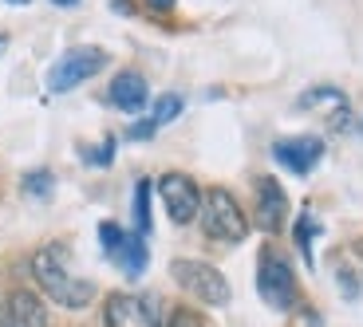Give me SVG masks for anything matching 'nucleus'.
Instances as JSON below:
<instances>
[{"instance_id":"4be33fe9","label":"nucleus","mask_w":363,"mask_h":327,"mask_svg":"<svg viewBox=\"0 0 363 327\" xmlns=\"http://www.w3.org/2000/svg\"><path fill=\"white\" fill-rule=\"evenodd\" d=\"M178 0H146V8H155V12H170Z\"/></svg>"},{"instance_id":"9d476101","label":"nucleus","mask_w":363,"mask_h":327,"mask_svg":"<svg viewBox=\"0 0 363 327\" xmlns=\"http://www.w3.org/2000/svg\"><path fill=\"white\" fill-rule=\"evenodd\" d=\"M0 327H48V308L32 288H12L0 304Z\"/></svg>"},{"instance_id":"20e7f679","label":"nucleus","mask_w":363,"mask_h":327,"mask_svg":"<svg viewBox=\"0 0 363 327\" xmlns=\"http://www.w3.org/2000/svg\"><path fill=\"white\" fill-rule=\"evenodd\" d=\"M170 276L182 292H190L194 300L209 304V308H225L229 296H233V292H229V280L206 260H186V256H182V260L170 264Z\"/></svg>"},{"instance_id":"7ed1b4c3","label":"nucleus","mask_w":363,"mask_h":327,"mask_svg":"<svg viewBox=\"0 0 363 327\" xmlns=\"http://www.w3.org/2000/svg\"><path fill=\"white\" fill-rule=\"evenodd\" d=\"M103 67H107V52L95 47V44H79V47H67V52L55 59L44 83H48L52 95H67V91H75L79 83L95 79Z\"/></svg>"},{"instance_id":"f8f14e48","label":"nucleus","mask_w":363,"mask_h":327,"mask_svg":"<svg viewBox=\"0 0 363 327\" xmlns=\"http://www.w3.org/2000/svg\"><path fill=\"white\" fill-rule=\"evenodd\" d=\"M146 260H150V253H146V241L138 233H127V241H123V248L115 253V264L123 268V272L130 276V280H138V276L146 272Z\"/></svg>"},{"instance_id":"f3484780","label":"nucleus","mask_w":363,"mask_h":327,"mask_svg":"<svg viewBox=\"0 0 363 327\" xmlns=\"http://www.w3.org/2000/svg\"><path fill=\"white\" fill-rule=\"evenodd\" d=\"M123 241H127V229H118L115 221H103L99 225V245H103V256H107V260H115V253L123 248Z\"/></svg>"},{"instance_id":"a211bd4d","label":"nucleus","mask_w":363,"mask_h":327,"mask_svg":"<svg viewBox=\"0 0 363 327\" xmlns=\"http://www.w3.org/2000/svg\"><path fill=\"white\" fill-rule=\"evenodd\" d=\"M320 233V225H316V217H312L308 210L300 213V221H296V245H300V253H304V260L312 264V236Z\"/></svg>"},{"instance_id":"0eeeda50","label":"nucleus","mask_w":363,"mask_h":327,"mask_svg":"<svg viewBox=\"0 0 363 327\" xmlns=\"http://www.w3.org/2000/svg\"><path fill=\"white\" fill-rule=\"evenodd\" d=\"M103 327H162V316L150 296L111 292L107 308H103Z\"/></svg>"},{"instance_id":"9b49d317","label":"nucleus","mask_w":363,"mask_h":327,"mask_svg":"<svg viewBox=\"0 0 363 327\" xmlns=\"http://www.w3.org/2000/svg\"><path fill=\"white\" fill-rule=\"evenodd\" d=\"M107 103L118 110H127V115H138V110L150 103V87L138 71H118L107 87Z\"/></svg>"},{"instance_id":"4468645a","label":"nucleus","mask_w":363,"mask_h":327,"mask_svg":"<svg viewBox=\"0 0 363 327\" xmlns=\"http://www.w3.org/2000/svg\"><path fill=\"white\" fill-rule=\"evenodd\" d=\"M20 185H24V193L32 201H48L55 193V173L52 170H28L24 178H20Z\"/></svg>"},{"instance_id":"ddd939ff","label":"nucleus","mask_w":363,"mask_h":327,"mask_svg":"<svg viewBox=\"0 0 363 327\" xmlns=\"http://www.w3.org/2000/svg\"><path fill=\"white\" fill-rule=\"evenodd\" d=\"M150 190H155V182L150 178H138L135 182V205H130V213H135V233L138 236H146L150 233Z\"/></svg>"},{"instance_id":"5701e85b","label":"nucleus","mask_w":363,"mask_h":327,"mask_svg":"<svg viewBox=\"0 0 363 327\" xmlns=\"http://www.w3.org/2000/svg\"><path fill=\"white\" fill-rule=\"evenodd\" d=\"M55 8H75V4H79V0H52Z\"/></svg>"},{"instance_id":"aec40b11","label":"nucleus","mask_w":363,"mask_h":327,"mask_svg":"<svg viewBox=\"0 0 363 327\" xmlns=\"http://www.w3.org/2000/svg\"><path fill=\"white\" fill-rule=\"evenodd\" d=\"M166 327H206V323H201L198 311H190V308H174V311H170V323H166Z\"/></svg>"},{"instance_id":"6ab92c4d","label":"nucleus","mask_w":363,"mask_h":327,"mask_svg":"<svg viewBox=\"0 0 363 327\" xmlns=\"http://www.w3.org/2000/svg\"><path fill=\"white\" fill-rule=\"evenodd\" d=\"M83 162L99 166V170H103V166H111V162H115V138L107 134L99 146H87V150H83Z\"/></svg>"},{"instance_id":"39448f33","label":"nucleus","mask_w":363,"mask_h":327,"mask_svg":"<svg viewBox=\"0 0 363 327\" xmlns=\"http://www.w3.org/2000/svg\"><path fill=\"white\" fill-rule=\"evenodd\" d=\"M257 292L272 311H292L296 304V276H292V264L281 253L264 248L261 260H257Z\"/></svg>"},{"instance_id":"f257e3e1","label":"nucleus","mask_w":363,"mask_h":327,"mask_svg":"<svg viewBox=\"0 0 363 327\" xmlns=\"http://www.w3.org/2000/svg\"><path fill=\"white\" fill-rule=\"evenodd\" d=\"M32 276H36L40 292H44L48 300H55L60 308H87L91 300H95V284L83 280V276H75L72 268H67V253L64 245H44L36 248V256H32Z\"/></svg>"},{"instance_id":"393cba45","label":"nucleus","mask_w":363,"mask_h":327,"mask_svg":"<svg viewBox=\"0 0 363 327\" xmlns=\"http://www.w3.org/2000/svg\"><path fill=\"white\" fill-rule=\"evenodd\" d=\"M9 4H32V0H9Z\"/></svg>"},{"instance_id":"412c9836","label":"nucleus","mask_w":363,"mask_h":327,"mask_svg":"<svg viewBox=\"0 0 363 327\" xmlns=\"http://www.w3.org/2000/svg\"><path fill=\"white\" fill-rule=\"evenodd\" d=\"M155 118H143V122H135V127H130L127 130V138H130V142H146V138H150V134H155Z\"/></svg>"},{"instance_id":"6e6552de","label":"nucleus","mask_w":363,"mask_h":327,"mask_svg":"<svg viewBox=\"0 0 363 327\" xmlns=\"http://www.w3.org/2000/svg\"><path fill=\"white\" fill-rule=\"evenodd\" d=\"M253 217L264 233H281L284 229V217H289V193L277 178H257L253 182Z\"/></svg>"},{"instance_id":"2eb2a0df","label":"nucleus","mask_w":363,"mask_h":327,"mask_svg":"<svg viewBox=\"0 0 363 327\" xmlns=\"http://www.w3.org/2000/svg\"><path fill=\"white\" fill-rule=\"evenodd\" d=\"M300 110H312V107H347V99H344V91H336V87H312L308 95H300V103H296Z\"/></svg>"},{"instance_id":"423d86ee","label":"nucleus","mask_w":363,"mask_h":327,"mask_svg":"<svg viewBox=\"0 0 363 327\" xmlns=\"http://www.w3.org/2000/svg\"><path fill=\"white\" fill-rule=\"evenodd\" d=\"M158 197H162V205H166L174 225H190L201 213V190L190 173H178V170L162 173V178H158Z\"/></svg>"},{"instance_id":"b1692460","label":"nucleus","mask_w":363,"mask_h":327,"mask_svg":"<svg viewBox=\"0 0 363 327\" xmlns=\"http://www.w3.org/2000/svg\"><path fill=\"white\" fill-rule=\"evenodd\" d=\"M4 47H9V36H0V52H4Z\"/></svg>"},{"instance_id":"1a4fd4ad","label":"nucleus","mask_w":363,"mask_h":327,"mask_svg":"<svg viewBox=\"0 0 363 327\" xmlns=\"http://www.w3.org/2000/svg\"><path fill=\"white\" fill-rule=\"evenodd\" d=\"M272 158L284 166L289 173H312L324 158V142L316 134H292V138H277L272 142Z\"/></svg>"},{"instance_id":"dca6fc26","label":"nucleus","mask_w":363,"mask_h":327,"mask_svg":"<svg viewBox=\"0 0 363 327\" xmlns=\"http://www.w3.org/2000/svg\"><path fill=\"white\" fill-rule=\"evenodd\" d=\"M182 107H186V99H182V95H162V99L155 103V110H150V118H155V127L162 130L166 122H174V118L182 115Z\"/></svg>"},{"instance_id":"f03ea898","label":"nucleus","mask_w":363,"mask_h":327,"mask_svg":"<svg viewBox=\"0 0 363 327\" xmlns=\"http://www.w3.org/2000/svg\"><path fill=\"white\" fill-rule=\"evenodd\" d=\"M201 229H206L209 241H221V245H241L249 236V217L245 210L237 205V197L221 185L201 193Z\"/></svg>"}]
</instances>
